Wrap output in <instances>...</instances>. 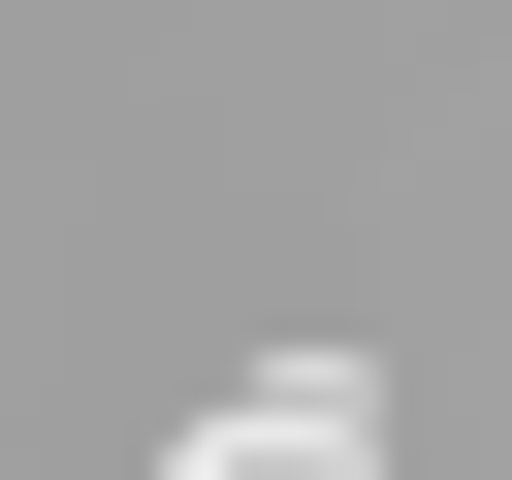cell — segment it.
I'll list each match as a JSON object with an SVG mask.
<instances>
[{"mask_svg": "<svg viewBox=\"0 0 512 480\" xmlns=\"http://www.w3.org/2000/svg\"><path fill=\"white\" fill-rule=\"evenodd\" d=\"M352 448H384V352H288V384H224L160 480H352Z\"/></svg>", "mask_w": 512, "mask_h": 480, "instance_id": "cell-1", "label": "cell"}]
</instances>
